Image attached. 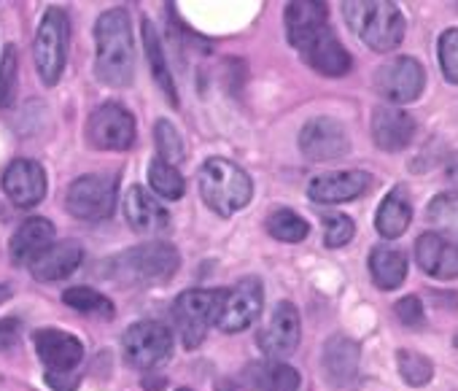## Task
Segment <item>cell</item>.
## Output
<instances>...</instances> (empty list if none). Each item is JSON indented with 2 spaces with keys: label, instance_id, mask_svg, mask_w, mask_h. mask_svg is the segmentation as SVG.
<instances>
[{
  "label": "cell",
  "instance_id": "obj_40",
  "mask_svg": "<svg viewBox=\"0 0 458 391\" xmlns=\"http://www.w3.org/2000/svg\"><path fill=\"white\" fill-rule=\"evenodd\" d=\"M442 173H445V178H447L453 186H458V151H450V154L445 157Z\"/></svg>",
  "mask_w": 458,
  "mask_h": 391
},
{
  "label": "cell",
  "instance_id": "obj_15",
  "mask_svg": "<svg viewBox=\"0 0 458 391\" xmlns=\"http://www.w3.org/2000/svg\"><path fill=\"white\" fill-rule=\"evenodd\" d=\"M4 191L6 198L17 206V208H33L38 206L47 191H49V178L41 162L36 159H14L6 170H4Z\"/></svg>",
  "mask_w": 458,
  "mask_h": 391
},
{
  "label": "cell",
  "instance_id": "obj_14",
  "mask_svg": "<svg viewBox=\"0 0 458 391\" xmlns=\"http://www.w3.org/2000/svg\"><path fill=\"white\" fill-rule=\"evenodd\" d=\"M302 337V321H300V310L294 302L284 300L273 308V316L267 321V327L259 332V348L267 359L273 361H284L286 356H292L300 345Z\"/></svg>",
  "mask_w": 458,
  "mask_h": 391
},
{
  "label": "cell",
  "instance_id": "obj_19",
  "mask_svg": "<svg viewBox=\"0 0 458 391\" xmlns=\"http://www.w3.org/2000/svg\"><path fill=\"white\" fill-rule=\"evenodd\" d=\"M415 262L426 276L437 281L458 278V246L437 233H423L415 241Z\"/></svg>",
  "mask_w": 458,
  "mask_h": 391
},
{
  "label": "cell",
  "instance_id": "obj_2",
  "mask_svg": "<svg viewBox=\"0 0 458 391\" xmlns=\"http://www.w3.org/2000/svg\"><path fill=\"white\" fill-rule=\"evenodd\" d=\"M199 194L213 214L229 219L251 203L254 181L233 159L208 157L199 167Z\"/></svg>",
  "mask_w": 458,
  "mask_h": 391
},
{
  "label": "cell",
  "instance_id": "obj_26",
  "mask_svg": "<svg viewBox=\"0 0 458 391\" xmlns=\"http://www.w3.org/2000/svg\"><path fill=\"white\" fill-rule=\"evenodd\" d=\"M369 276L375 281L377 289L383 292H394L404 284L407 278V259L399 249L394 246H375L369 251Z\"/></svg>",
  "mask_w": 458,
  "mask_h": 391
},
{
  "label": "cell",
  "instance_id": "obj_42",
  "mask_svg": "<svg viewBox=\"0 0 458 391\" xmlns=\"http://www.w3.org/2000/svg\"><path fill=\"white\" fill-rule=\"evenodd\" d=\"M175 391H191V388H175Z\"/></svg>",
  "mask_w": 458,
  "mask_h": 391
},
{
  "label": "cell",
  "instance_id": "obj_39",
  "mask_svg": "<svg viewBox=\"0 0 458 391\" xmlns=\"http://www.w3.org/2000/svg\"><path fill=\"white\" fill-rule=\"evenodd\" d=\"M20 337V321L17 319H4L0 321V348L14 345Z\"/></svg>",
  "mask_w": 458,
  "mask_h": 391
},
{
  "label": "cell",
  "instance_id": "obj_30",
  "mask_svg": "<svg viewBox=\"0 0 458 391\" xmlns=\"http://www.w3.org/2000/svg\"><path fill=\"white\" fill-rule=\"evenodd\" d=\"M148 186L162 200H181L186 191V181H183L181 170L159 157H154L148 162Z\"/></svg>",
  "mask_w": 458,
  "mask_h": 391
},
{
  "label": "cell",
  "instance_id": "obj_1",
  "mask_svg": "<svg viewBox=\"0 0 458 391\" xmlns=\"http://www.w3.org/2000/svg\"><path fill=\"white\" fill-rule=\"evenodd\" d=\"M95 73L106 87H130L135 79V44L127 9L103 12L95 22Z\"/></svg>",
  "mask_w": 458,
  "mask_h": 391
},
{
  "label": "cell",
  "instance_id": "obj_17",
  "mask_svg": "<svg viewBox=\"0 0 458 391\" xmlns=\"http://www.w3.org/2000/svg\"><path fill=\"white\" fill-rule=\"evenodd\" d=\"M415 130H418L415 119L402 108L377 106L372 111V140L380 151H388V154L404 151L412 143Z\"/></svg>",
  "mask_w": 458,
  "mask_h": 391
},
{
  "label": "cell",
  "instance_id": "obj_33",
  "mask_svg": "<svg viewBox=\"0 0 458 391\" xmlns=\"http://www.w3.org/2000/svg\"><path fill=\"white\" fill-rule=\"evenodd\" d=\"M396 370L402 375V380L412 388H420V386H428L431 378H434V361L418 351H410V348H399L396 351Z\"/></svg>",
  "mask_w": 458,
  "mask_h": 391
},
{
  "label": "cell",
  "instance_id": "obj_6",
  "mask_svg": "<svg viewBox=\"0 0 458 391\" xmlns=\"http://www.w3.org/2000/svg\"><path fill=\"white\" fill-rule=\"evenodd\" d=\"M116 200H119V175L89 173L68 186L65 208L71 217L81 222H103L114 217Z\"/></svg>",
  "mask_w": 458,
  "mask_h": 391
},
{
  "label": "cell",
  "instance_id": "obj_32",
  "mask_svg": "<svg viewBox=\"0 0 458 391\" xmlns=\"http://www.w3.org/2000/svg\"><path fill=\"white\" fill-rule=\"evenodd\" d=\"M265 227L281 243H302L310 235V225L297 211H292V208H276L267 217Z\"/></svg>",
  "mask_w": 458,
  "mask_h": 391
},
{
  "label": "cell",
  "instance_id": "obj_5",
  "mask_svg": "<svg viewBox=\"0 0 458 391\" xmlns=\"http://www.w3.org/2000/svg\"><path fill=\"white\" fill-rule=\"evenodd\" d=\"M33 343H36L38 359L47 367V380L57 391H73L76 383H79L76 367L84 359L81 340L76 335H71V332L57 329V327H47V329L36 332Z\"/></svg>",
  "mask_w": 458,
  "mask_h": 391
},
{
  "label": "cell",
  "instance_id": "obj_12",
  "mask_svg": "<svg viewBox=\"0 0 458 391\" xmlns=\"http://www.w3.org/2000/svg\"><path fill=\"white\" fill-rule=\"evenodd\" d=\"M87 138L95 149L124 151L135 143V116L122 103H103L87 122Z\"/></svg>",
  "mask_w": 458,
  "mask_h": 391
},
{
  "label": "cell",
  "instance_id": "obj_21",
  "mask_svg": "<svg viewBox=\"0 0 458 391\" xmlns=\"http://www.w3.org/2000/svg\"><path fill=\"white\" fill-rule=\"evenodd\" d=\"M321 364H324V375L332 386H351L359 378L361 348L348 335H332L324 343Z\"/></svg>",
  "mask_w": 458,
  "mask_h": 391
},
{
  "label": "cell",
  "instance_id": "obj_18",
  "mask_svg": "<svg viewBox=\"0 0 458 391\" xmlns=\"http://www.w3.org/2000/svg\"><path fill=\"white\" fill-rule=\"evenodd\" d=\"M286 36L294 49H305L313 38H318L329 28V9L327 4H316V0H294L284 12Z\"/></svg>",
  "mask_w": 458,
  "mask_h": 391
},
{
  "label": "cell",
  "instance_id": "obj_35",
  "mask_svg": "<svg viewBox=\"0 0 458 391\" xmlns=\"http://www.w3.org/2000/svg\"><path fill=\"white\" fill-rule=\"evenodd\" d=\"M437 60L442 76L450 84H458V28H447L437 38Z\"/></svg>",
  "mask_w": 458,
  "mask_h": 391
},
{
  "label": "cell",
  "instance_id": "obj_9",
  "mask_svg": "<svg viewBox=\"0 0 458 391\" xmlns=\"http://www.w3.org/2000/svg\"><path fill=\"white\" fill-rule=\"evenodd\" d=\"M265 305V286L259 278H243L235 286L221 289L218 310H216V327L226 335H235L249 329Z\"/></svg>",
  "mask_w": 458,
  "mask_h": 391
},
{
  "label": "cell",
  "instance_id": "obj_20",
  "mask_svg": "<svg viewBox=\"0 0 458 391\" xmlns=\"http://www.w3.org/2000/svg\"><path fill=\"white\" fill-rule=\"evenodd\" d=\"M300 55L316 73L329 76V79H340L351 73L353 68V57L348 55L343 41L332 33V28H327L318 38H313Z\"/></svg>",
  "mask_w": 458,
  "mask_h": 391
},
{
  "label": "cell",
  "instance_id": "obj_7",
  "mask_svg": "<svg viewBox=\"0 0 458 391\" xmlns=\"http://www.w3.org/2000/svg\"><path fill=\"white\" fill-rule=\"evenodd\" d=\"M68 44H71L68 14L63 9H49L38 25L36 44H33L36 71L47 87H55L63 79V71L68 63Z\"/></svg>",
  "mask_w": 458,
  "mask_h": 391
},
{
  "label": "cell",
  "instance_id": "obj_25",
  "mask_svg": "<svg viewBox=\"0 0 458 391\" xmlns=\"http://www.w3.org/2000/svg\"><path fill=\"white\" fill-rule=\"evenodd\" d=\"M412 222V203H410V191L407 186H394L386 198L377 206L375 214V230L380 233V238L386 241H396L407 233Z\"/></svg>",
  "mask_w": 458,
  "mask_h": 391
},
{
  "label": "cell",
  "instance_id": "obj_13",
  "mask_svg": "<svg viewBox=\"0 0 458 391\" xmlns=\"http://www.w3.org/2000/svg\"><path fill=\"white\" fill-rule=\"evenodd\" d=\"M300 151L310 162H329V159L348 157L351 138L345 124L332 116H313L300 130Z\"/></svg>",
  "mask_w": 458,
  "mask_h": 391
},
{
  "label": "cell",
  "instance_id": "obj_31",
  "mask_svg": "<svg viewBox=\"0 0 458 391\" xmlns=\"http://www.w3.org/2000/svg\"><path fill=\"white\" fill-rule=\"evenodd\" d=\"M63 302L68 308H73V310H79L84 316H95V319H114V313H116L114 302L103 292H98L92 286H71V289H65Z\"/></svg>",
  "mask_w": 458,
  "mask_h": 391
},
{
  "label": "cell",
  "instance_id": "obj_24",
  "mask_svg": "<svg viewBox=\"0 0 458 391\" xmlns=\"http://www.w3.org/2000/svg\"><path fill=\"white\" fill-rule=\"evenodd\" d=\"M81 259H84L81 243H76V241H55V243L30 265V273H33L36 281H44V284H49V281H63V278H68V276H73V273L79 270Z\"/></svg>",
  "mask_w": 458,
  "mask_h": 391
},
{
  "label": "cell",
  "instance_id": "obj_36",
  "mask_svg": "<svg viewBox=\"0 0 458 391\" xmlns=\"http://www.w3.org/2000/svg\"><path fill=\"white\" fill-rule=\"evenodd\" d=\"M17 79H20V57H17V47H6V52H4V63H0V108H6V106L14 100Z\"/></svg>",
  "mask_w": 458,
  "mask_h": 391
},
{
  "label": "cell",
  "instance_id": "obj_10",
  "mask_svg": "<svg viewBox=\"0 0 458 391\" xmlns=\"http://www.w3.org/2000/svg\"><path fill=\"white\" fill-rule=\"evenodd\" d=\"M122 351L130 367L157 370L173 356V332L159 321H138L127 327L122 337Z\"/></svg>",
  "mask_w": 458,
  "mask_h": 391
},
{
  "label": "cell",
  "instance_id": "obj_22",
  "mask_svg": "<svg viewBox=\"0 0 458 391\" xmlns=\"http://www.w3.org/2000/svg\"><path fill=\"white\" fill-rule=\"evenodd\" d=\"M124 217H127V225L140 235H159V233L170 230V214L143 186H132L127 191Z\"/></svg>",
  "mask_w": 458,
  "mask_h": 391
},
{
  "label": "cell",
  "instance_id": "obj_37",
  "mask_svg": "<svg viewBox=\"0 0 458 391\" xmlns=\"http://www.w3.org/2000/svg\"><path fill=\"white\" fill-rule=\"evenodd\" d=\"M356 235V225L351 217L345 214H332L324 219V246L329 249H343L353 241Z\"/></svg>",
  "mask_w": 458,
  "mask_h": 391
},
{
  "label": "cell",
  "instance_id": "obj_28",
  "mask_svg": "<svg viewBox=\"0 0 458 391\" xmlns=\"http://www.w3.org/2000/svg\"><path fill=\"white\" fill-rule=\"evenodd\" d=\"M246 380L257 391H300V372L286 361L267 359L265 364H251L246 372Z\"/></svg>",
  "mask_w": 458,
  "mask_h": 391
},
{
  "label": "cell",
  "instance_id": "obj_4",
  "mask_svg": "<svg viewBox=\"0 0 458 391\" xmlns=\"http://www.w3.org/2000/svg\"><path fill=\"white\" fill-rule=\"evenodd\" d=\"M181 254L170 243H140L108 262V278L124 286H151L165 284L178 273Z\"/></svg>",
  "mask_w": 458,
  "mask_h": 391
},
{
  "label": "cell",
  "instance_id": "obj_8",
  "mask_svg": "<svg viewBox=\"0 0 458 391\" xmlns=\"http://www.w3.org/2000/svg\"><path fill=\"white\" fill-rule=\"evenodd\" d=\"M221 289H189L181 292L173 302V321L183 348H197L208 329L216 324Z\"/></svg>",
  "mask_w": 458,
  "mask_h": 391
},
{
  "label": "cell",
  "instance_id": "obj_29",
  "mask_svg": "<svg viewBox=\"0 0 458 391\" xmlns=\"http://www.w3.org/2000/svg\"><path fill=\"white\" fill-rule=\"evenodd\" d=\"M426 222L445 241L458 246V191H439L426 206Z\"/></svg>",
  "mask_w": 458,
  "mask_h": 391
},
{
  "label": "cell",
  "instance_id": "obj_3",
  "mask_svg": "<svg viewBox=\"0 0 458 391\" xmlns=\"http://www.w3.org/2000/svg\"><path fill=\"white\" fill-rule=\"evenodd\" d=\"M343 17L351 30L377 55L394 52L404 41V14L388 0H361V4H343Z\"/></svg>",
  "mask_w": 458,
  "mask_h": 391
},
{
  "label": "cell",
  "instance_id": "obj_41",
  "mask_svg": "<svg viewBox=\"0 0 458 391\" xmlns=\"http://www.w3.org/2000/svg\"><path fill=\"white\" fill-rule=\"evenodd\" d=\"M6 294H9V292H6V289H0V297H6Z\"/></svg>",
  "mask_w": 458,
  "mask_h": 391
},
{
  "label": "cell",
  "instance_id": "obj_34",
  "mask_svg": "<svg viewBox=\"0 0 458 391\" xmlns=\"http://www.w3.org/2000/svg\"><path fill=\"white\" fill-rule=\"evenodd\" d=\"M154 140H157V151H159V159L170 162V165H178L186 159V146H183V138L178 132V127L167 119H159L154 124Z\"/></svg>",
  "mask_w": 458,
  "mask_h": 391
},
{
  "label": "cell",
  "instance_id": "obj_11",
  "mask_svg": "<svg viewBox=\"0 0 458 391\" xmlns=\"http://www.w3.org/2000/svg\"><path fill=\"white\" fill-rule=\"evenodd\" d=\"M426 71L415 57H394L375 71V89L391 106L415 103L423 95Z\"/></svg>",
  "mask_w": 458,
  "mask_h": 391
},
{
  "label": "cell",
  "instance_id": "obj_16",
  "mask_svg": "<svg viewBox=\"0 0 458 391\" xmlns=\"http://www.w3.org/2000/svg\"><path fill=\"white\" fill-rule=\"evenodd\" d=\"M372 186V175L364 170H332L321 173L308 183V198L318 206L351 203Z\"/></svg>",
  "mask_w": 458,
  "mask_h": 391
},
{
  "label": "cell",
  "instance_id": "obj_38",
  "mask_svg": "<svg viewBox=\"0 0 458 391\" xmlns=\"http://www.w3.org/2000/svg\"><path fill=\"white\" fill-rule=\"evenodd\" d=\"M394 313H396V319H399L404 327H410V329H418V327H423V324H426L423 302H420V297H415V294L402 297V300L394 305Z\"/></svg>",
  "mask_w": 458,
  "mask_h": 391
},
{
  "label": "cell",
  "instance_id": "obj_27",
  "mask_svg": "<svg viewBox=\"0 0 458 391\" xmlns=\"http://www.w3.org/2000/svg\"><path fill=\"white\" fill-rule=\"evenodd\" d=\"M143 49H146V60H148V68H151V79L159 84V89L165 92L167 103H170V106H178V92H175L173 71H170V65H167L162 41H159V36H157L151 20H143Z\"/></svg>",
  "mask_w": 458,
  "mask_h": 391
},
{
  "label": "cell",
  "instance_id": "obj_23",
  "mask_svg": "<svg viewBox=\"0 0 458 391\" xmlns=\"http://www.w3.org/2000/svg\"><path fill=\"white\" fill-rule=\"evenodd\" d=\"M55 225L44 217H33V219H25L17 233L12 235V259L17 265H33L52 243H55Z\"/></svg>",
  "mask_w": 458,
  "mask_h": 391
}]
</instances>
